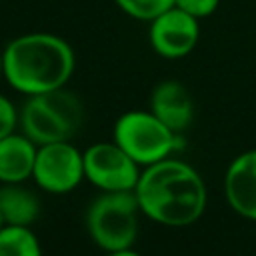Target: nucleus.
<instances>
[{"label": "nucleus", "mask_w": 256, "mask_h": 256, "mask_svg": "<svg viewBox=\"0 0 256 256\" xmlns=\"http://www.w3.org/2000/svg\"><path fill=\"white\" fill-rule=\"evenodd\" d=\"M134 194L144 216L172 228L194 224L204 214L208 200L198 170L174 158L144 166Z\"/></svg>", "instance_id": "1"}, {"label": "nucleus", "mask_w": 256, "mask_h": 256, "mask_svg": "<svg viewBox=\"0 0 256 256\" xmlns=\"http://www.w3.org/2000/svg\"><path fill=\"white\" fill-rule=\"evenodd\" d=\"M2 60L4 78L26 96L64 88L76 66L72 46L50 32H28L12 38L2 50Z\"/></svg>", "instance_id": "2"}, {"label": "nucleus", "mask_w": 256, "mask_h": 256, "mask_svg": "<svg viewBox=\"0 0 256 256\" xmlns=\"http://www.w3.org/2000/svg\"><path fill=\"white\" fill-rule=\"evenodd\" d=\"M82 102L76 94L56 88L50 92L28 96L18 112L22 134L36 146L52 142H70L82 124Z\"/></svg>", "instance_id": "3"}, {"label": "nucleus", "mask_w": 256, "mask_h": 256, "mask_svg": "<svg viewBox=\"0 0 256 256\" xmlns=\"http://www.w3.org/2000/svg\"><path fill=\"white\" fill-rule=\"evenodd\" d=\"M140 206L134 190L102 192L86 210V230L104 252L132 248L138 238Z\"/></svg>", "instance_id": "4"}, {"label": "nucleus", "mask_w": 256, "mask_h": 256, "mask_svg": "<svg viewBox=\"0 0 256 256\" xmlns=\"http://www.w3.org/2000/svg\"><path fill=\"white\" fill-rule=\"evenodd\" d=\"M112 140L140 166L170 158L182 146L178 132L170 130L150 110H128L116 122Z\"/></svg>", "instance_id": "5"}, {"label": "nucleus", "mask_w": 256, "mask_h": 256, "mask_svg": "<svg viewBox=\"0 0 256 256\" xmlns=\"http://www.w3.org/2000/svg\"><path fill=\"white\" fill-rule=\"evenodd\" d=\"M84 156V178L102 192L134 190L140 178V164H136L114 140L92 144Z\"/></svg>", "instance_id": "6"}, {"label": "nucleus", "mask_w": 256, "mask_h": 256, "mask_svg": "<svg viewBox=\"0 0 256 256\" xmlns=\"http://www.w3.org/2000/svg\"><path fill=\"white\" fill-rule=\"evenodd\" d=\"M32 178L44 192H72L84 180V156L70 142L42 144L36 150Z\"/></svg>", "instance_id": "7"}, {"label": "nucleus", "mask_w": 256, "mask_h": 256, "mask_svg": "<svg viewBox=\"0 0 256 256\" xmlns=\"http://www.w3.org/2000/svg\"><path fill=\"white\" fill-rule=\"evenodd\" d=\"M148 38L154 52L162 58H184L196 48L200 40V24L198 18L172 6L150 20Z\"/></svg>", "instance_id": "8"}, {"label": "nucleus", "mask_w": 256, "mask_h": 256, "mask_svg": "<svg viewBox=\"0 0 256 256\" xmlns=\"http://www.w3.org/2000/svg\"><path fill=\"white\" fill-rule=\"evenodd\" d=\"M224 196L228 206L256 222V150L236 156L224 174Z\"/></svg>", "instance_id": "9"}, {"label": "nucleus", "mask_w": 256, "mask_h": 256, "mask_svg": "<svg viewBox=\"0 0 256 256\" xmlns=\"http://www.w3.org/2000/svg\"><path fill=\"white\" fill-rule=\"evenodd\" d=\"M150 112L170 130L182 134L194 118V102L184 84L178 80H162L150 94Z\"/></svg>", "instance_id": "10"}, {"label": "nucleus", "mask_w": 256, "mask_h": 256, "mask_svg": "<svg viewBox=\"0 0 256 256\" xmlns=\"http://www.w3.org/2000/svg\"><path fill=\"white\" fill-rule=\"evenodd\" d=\"M38 146L24 134H8L0 140V182L16 184L32 178Z\"/></svg>", "instance_id": "11"}, {"label": "nucleus", "mask_w": 256, "mask_h": 256, "mask_svg": "<svg viewBox=\"0 0 256 256\" xmlns=\"http://www.w3.org/2000/svg\"><path fill=\"white\" fill-rule=\"evenodd\" d=\"M42 202L34 190L26 188L24 182L0 186V216L10 226H30L38 220Z\"/></svg>", "instance_id": "12"}, {"label": "nucleus", "mask_w": 256, "mask_h": 256, "mask_svg": "<svg viewBox=\"0 0 256 256\" xmlns=\"http://www.w3.org/2000/svg\"><path fill=\"white\" fill-rule=\"evenodd\" d=\"M0 256H42V246L30 226L2 224Z\"/></svg>", "instance_id": "13"}, {"label": "nucleus", "mask_w": 256, "mask_h": 256, "mask_svg": "<svg viewBox=\"0 0 256 256\" xmlns=\"http://www.w3.org/2000/svg\"><path fill=\"white\" fill-rule=\"evenodd\" d=\"M116 6L136 20H154L174 6V0H114Z\"/></svg>", "instance_id": "14"}, {"label": "nucleus", "mask_w": 256, "mask_h": 256, "mask_svg": "<svg viewBox=\"0 0 256 256\" xmlns=\"http://www.w3.org/2000/svg\"><path fill=\"white\" fill-rule=\"evenodd\" d=\"M220 0H174V6L184 10L186 14L194 16V18H206L212 16L218 10Z\"/></svg>", "instance_id": "15"}, {"label": "nucleus", "mask_w": 256, "mask_h": 256, "mask_svg": "<svg viewBox=\"0 0 256 256\" xmlns=\"http://www.w3.org/2000/svg\"><path fill=\"white\" fill-rule=\"evenodd\" d=\"M16 126H18V110L6 96L0 94V140L16 132Z\"/></svg>", "instance_id": "16"}, {"label": "nucleus", "mask_w": 256, "mask_h": 256, "mask_svg": "<svg viewBox=\"0 0 256 256\" xmlns=\"http://www.w3.org/2000/svg\"><path fill=\"white\" fill-rule=\"evenodd\" d=\"M106 256H140L138 252H134L132 248H126V250H116V252H106Z\"/></svg>", "instance_id": "17"}, {"label": "nucleus", "mask_w": 256, "mask_h": 256, "mask_svg": "<svg viewBox=\"0 0 256 256\" xmlns=\"http://www.w3.org/2000/svg\"><path fill=\"white\" fill-rule=\"evenodd\" d=\"M0 76H4V60H2V52H0Z\"/></svg>", "instance_id": "18"}, {"label": "nucleus", "mask_w": 256, "mask_h": 256, "mask_svg": "<svg viewBox=\"0 0 256 256\" xmlns=\"http://www.w3.org/2000/svg\"><path fill=\"white\" fill-rule=\"evenodd\" d=\"M2 224H4V222H2V216H0V228H2Z\"/></svg>", "instance_id": "19"}, {"label": "nucleus", "mask_w": 256, "mask_h": 256, "mask_svg": "<svg viewBox=\"0 0 256 256\" xmlns=\"http://www.w3.org/2000/svg\"><path fill=\"white\" fill-rule=\"evenodd\" d=\"M0 2H2V0H0Z\"/></svg>", "instance_id": "20"}]
</instances>
